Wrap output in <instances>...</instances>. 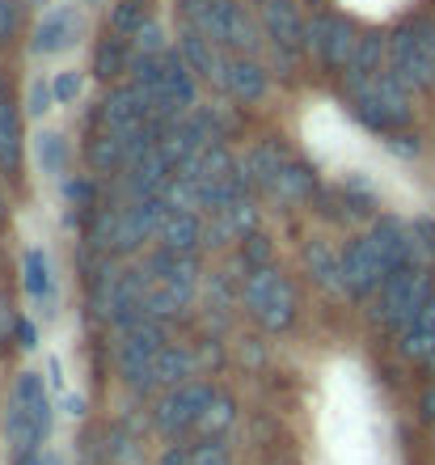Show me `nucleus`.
<instances>
[{
	"instance_id": "31",
	"label": "nucleus",
	"mask_w": 435,
	"mask_h": 465,
	"mask_svg": "<svg viewBox=\"0 0 435 465\" xmlns=\"http://www.w3.org/2000/svg\"><path fill=\"white\" fill-rule=\"evenodd\" d=\"M51 85H55V102H76V98H81V73H76V68L60 73Z\"/></svg>"
},
{
	"instance_id": "39",
	"label": "nucleus",
	"mask_w": 435,
	"mask_h": 465,
	"mask_svg": "<svg viewBox=\"0 0 435 465\" xmlns=\"http://www.w3.org/2000/svg\"><path fill=\"white\" fill-rule=\"evenodd\" d=\"M427 368H431V372H435V355H431V360H427Z\"/></svg>"
},
{
	"instance_id": "13",
	"label": "nucleus",
	"mask_w": 435,
	"mask_h": 465,
	"mask_svg": "<svg viewBox=\"0 0 435 465\" xmlns=\"http://www.w3.org/2000/svg\"><path fill=\"white\" fill-rule=\"evenodd\" d=\"M262 30L283 60H296L301 47H309V25L301 22L292 0H262Z\"/></svg>"
},
{
	"instance_id": "1",
	"label": "nucleus",
	"mask_w": 435,
	"mask_h": 465,
	"mask_svg": "<svg viewBox=\"0 0 435 465\" xmlns=\"http://www.w3.org/2000/svg\"><path fill=\"white\" fill-rule=\"evenodd\" d=\"M406 262H419V245H414V229L401 221H376L360 242H351L342 250V280H347L351 296H372L381 292V283Z\"/></svg>"
},
{
	"instance_id": "21",
	"label": "nucleus",
	"mask_w": 435,
	"mask_h": 465,
	"mask_svg": "<svg viewBox=\"0 0 435 465\" xmlns=\"http://www.w3.org/2000/svg\"><path fill=\"white\" fill-rule=\"evenodd\" d=\"M17 161H22V119L17 106L0 94V170L17 173Z\"/></svg>"
},
{
	"instance_id": "24",
	"label": "nucleus",
	"mask_w": 435,
	"mask_h": 465,
	"mask_svg": "<svg viewBox=\"0 0 435 465\" xmlns=\"http://www.w3.org/2000/svg\"><path fill=\"white\" fill-rule=\"evenodd\" d=\"M283 148L275 144H258L250 157H245V178H250V186H262V191H271V183H275V173L283 170Z\"/></svg>"
},
{
	"instance_id": "17",
	"label": "nucleus",
	"mask_w": 435,
	"mask_h": 465,
	"mask_svg": "<svg viewBox=\"0 0 435 465\" xmlns=\"http://www.w3.org/2000/svg\"><path fill=\"white\" fill-rule=\"evenodd\" d=\"M398 351L406 360H423V364L435 355V292L427 296V305L398 331Z\"/></svg>"
},
{
	"instance_id": "25",
	"label": "nucleus",
	"mask_w": 435,
	"mask_h": 465,
	"mask_svg": "<svg viewBox=\"0 0 435 465\" xmlns=\"http://www.w3.org/2000/svg\"><path fill=\"white\" fill-rule=\"evenodd\" d=\"M25 292L51 305V292H55V280H51V258L43 250H30L25 254Z\"/></svg>"
},
{
	"instance_id": "30",
	"label": "nucleus",
	"mask_w": 435,
	"mask_h": 465,
	"mask_svg": "<svg viewBox=\"0 0 435 465\" xmlns=\"http://www.w3.org/2000/svg\"><path fill=\"white\" fill-rule=\"evenodd\" d=\"M191 465H229V444L220 436H207L203 444L191 449Z\"/></svg>"
},
{
	"instance_id": "37",
	"label": "nucleus",
	"mask_w": 435,
	"mask_h": 465,
	"mask_svg": "<svg viewBox=\"0 0 435 465\" xmlns=\"http://www.w3.org/2000/svg\"><path fill=\"white\" fill-rule=\"evenodd\" d=\"M17 465H64L60 457H51V453H30V457H22Z\"/></svg>"
},
{
	"instance_id": "6",
	"label": "nucleus",
	"mask_w": 435,
	"mask_h": 465,
	"mask_svg": "<svg viewBox=\"0 0 435 465\" xmlns=\"http://www.w3.org/2000/svg\"><path fill=\"white\" fill-rule=\"evenodd\" d=\"M389 73L406 89L435 94V22H410L389 35Z\"/></svg>"
},
{
	"instance_id": "10",
	"label": "nucleus",
	"mask_w": 435,
	"mask_h": 465,
	"mask_svg": "<svg viewBox=\"0 0 435 465\" xmlns=\"http://www.w3.org/2000/svg\"><path fill=\"white\" fill-rule=\"evenodd\" d=\"M161 347H165V331H161V322H153V318L140 322V326H132V331H123L119 372L135 393L148 390V368H153V360H157Z\"/></svg>"
},
{
	"instance_id": "5",
	"label": "nucleus",
	"mask_w": 435,
	"mask_h": 465,
	"mask_svg": "<svg viewBox=\"0 0 435 465\" xmlns=\"http://www.w3.org/2000/svg\"><path fill=\"white\" fill-rule=\"evenodd\" d=\"M182 13H186L191 30L237 51V55H250L258 47V25L237 0H182Z\"/></svg>"
},
{
	"instance_id": "8",
	"label": "nucleus",
	"mask_w": 435,
	"mask_h": 465,
	"mask_svg": "<svg viewBox=\"0 0 435 465\" xmlns=\"http://www.w3.org/2000/svg\"><path fill=\"white\" fill-rule=\"evenodd\" d=\"M431 292H435L431 271H427L423 262H406V267H398L385 283H381L372 318L381 322V326H389V331H401V326L427 305V296Z\"/></svg>"
},
{
	"instance_id": "20",
	"label": "nucleus",
	"mask_w": 435,
	"mask_h": 465,
	"mask_svg": "<svg viewBox=\"0 0 435 465\" xmlns=\"http://www.w3.org/2000/svg\"><path fill=\"white\" fill-rule=\"evenodd\" d=\"M191 368H194V360H191V351H186V347L165 343L157 351V360H153V368H148V390H157V385H170V390H173V385H182V381L191 377Z\"/></svg>"
},
{
	"instance_id": "40",
	"label": "nucleus",
	"mask_w": 435,
	"mask_h": 465,
	"mask_svg": "<svg viewBox=\"0 0 435 465\" xmlns=\"http://www.w3.org/2000/svg\"><path fill=\"white\" fill-rule=\"evenodd\" d=\"M0 216H5V195H0Z\"/></svg>"
},
{
	"instance_id": "7",
	"label": "nucleus",
	"mask_w": 435,
	"mask_h": 465,
	"mask_svg": "<svg viewBox=\"0 0 435 465\" xmlns=\"http://www.w3.org/2000/svg\"><path fill=\"white\" fill-rule=\"evenodd\" d=\"M242 301H245V309L254 313L258 326L271 334L288 331L292 322H296V288H292V280L275 267L250 271L242 283Z\"/></svg>"
},
{
	"instance_id": "19",
	"label": "nucleus",
	"mask_w": 435,
	"mask_h": 465,
	"mask_svg": "<svg viewBox=\"0 0 435 465\" xmlns=\"http://www.w3.org/2000/svg\"><path fill=\"white\" fill-rule=\"evenodd\" d=\"M224 89H229L237 102H262L266 98V73L262 64H254L250 55H232L229 68H224Z\"/></svg>"
},
{
	"instance_id": "11",
	"label": "nucleus",
	"mask_w": 435,
	"mask_h": 465,
	"mask_svg": "<svg viewBox=\"0 0 435 465\" xmlns=\"http://www.w3.org/2000/svg\"><path fill=\"white\" fill-rule=\"evenodd\" d=\"M212 398H216L212 385H191V381H182V385H173V390L161 398L157 428L165 431V436H182V431L199 428V419H203V411L212 406Z\"/></svg>"
},
{
	"instance_id": "29",
	"label": "nucleus",
	"mask_w": 435,
	"mask_h": 465,
	"mask_svg": "<svg viewBox=\"0 0 435 465\" xmlns=\"http://www.w3.org/2000/svg\"><path fill=\"white\" fill-rule=\"evenodd\" d=\"M232 419H237V415H232V402L224 398V393H216V398H212V406L203 411V419H199V431H207V436H220V431L229 428Z\"/></svg>"
},
{
	"instance_id": "38",
	"label": "nucleus",
	"mask_w": 435,
	"mask_h": 465,
	"mask_svg": "<svg viewBox=\"0 0 435 465\" xmlns=\"http://www.w3.org/2000/svg\"><path fill=\"white\" fill-rule=\"evenodd\" d=\"M68 415H85V398H76V393H73V398H68Z\"/></svg>"
},
{
	"instance_id": "27",
	"label": "nucleus",
	"mask_w": 435,
	"mask_h": 465,
	"mask_svg": "<svg viewBox=\"0 0 435 465\" xmlns=\"http://www.w3.org/2000/svg\"><path fill=\"white\" fill-rule=\"evenodd\" d=\"M97 76L102 81H110V76L127 73V43H123V35H110L102 47H97Z\"/></svg>"
},
{
	"instance_id": "14",
	"label": "nucleus",
	"mask_w": 435,
	"mask_h": 465,
	"mask_svg": "<svg viewBox=\"0 0 435 465\" xmlns=\"http://www.w3.org/2000/svg\"><path fill=\"white\" fill-rule=\"evenodd\" d=\"M178 55L186 60V68L199 76H207V81H220L224 85V68H229V60L220 55V43H212L207 35H199V30H182L178 38Z\"/></svg>"
},
{
	"instance_id": "12",
	"label": "nucleus",
	"mask_w": 435,
	"mask_h": 465,
	"mask_svg": "<svg viewBox=\"0 0 435 465\" xmlns=\"http://www.w3.org/2000/svg\"><path fill=\"white\" fill-rule=\"evenodd\" d=\"M355 47H360V38H355L351 22H342V17H330L326 13V17H313V22H309V51H313L326 68H342V73H347Z\"/></svg>"
},
{
	"instance_id": "32",
	"label": "nucleus",
	"mask_w": 435,
	"mask_h": 465,
	"mask_svg": "<svg viewBox=\"0 0 435 465\" xmlns=\"http://www.w3.org/2000/svg\"><path fill=\"white\" fill-rule=\"evenodd\" d=\"M51 102H55V85H47V81H35V85H30V106H25V111H30V114H47Z\"/></svg>"
},
{
	"instance_id": "22",
	"label": "nucleus",
	"mask_w": 435,
	"mask_h": 465,
	"mask_svg": "<svg viewBox=\"0 0 435 465\" xmlns=\"http://www.w3.org/2000/svg\"><path fill=\"white\" fill-rule=\"evenodd\" d=\"M304 262H309V271H313V280L321 283V288H330L334 296L347 292V280H342V254H330V245L313 242L309 250H304Z\"/></svg>"
},
{
	"instance_id": "34",
	"label": "nucleus",
	"mask_w": 435,
	"mask_h": 465,
	"mask_svg": "<svg viewBox=\"0 0 435 465\" xmlns=\"http://www.w3.org/2000/svg\"><path fill=\"white\" fill-rule=\"evenodd\" d=\"M68 199H73L76 208H89V199H94V186H89L85 178H73V183H68Z\"/></svg>"
},
{
	"instance_id": "23",
	"label": "nucleus",
	"mask_w": 435,
	"mask_h": 465,
	"mask_svg": "<svg viewBox=\"0 0 435 465\" xmlns=\"http://www.w3.org/2000/svg\"><path fill=\"white\" fill-rule=\"evenodd\" d=\"M313 186H317V178L304 170L301 161H283V170L275 173V183H271V191H266V195L283 199V203H301V199L313 195Z\"/></svg>"
},
{
	"instance_id": "28",
	"label": "nucleus",
	"mask_w": 435,
	"mask_h": 465,
	"mask_svg": "<svg viewBox=\"0 0 435 465\" xmlns=\"http://www.w3.org/2000/svg\"><path fill=\"white\" fill-rule=\"evenodd\" d=\"M144 25H148L144 0H123L119 9H114V17H110V30H114V35H123V38H135Z\"/></svg>"
},
{
	"instance_id": "2",
	"label": "nucleus",
	"mask_w": 435,
	"mask_h": 465,
	"mask_svg": "<svg viewBox=\"0 0 435 465\" xmlns=\"http://www.w3.org/2000/svg\"><path fill=\"white\" fill-rule=\"evenodd\" d=\"M132 85H140L153 102V119L157 123H173V119H186L194 106V76L186 68L182 55H140L132 64Z\"/></svg>"
},
{
	"instance_id": "9",
	"label": "nucleus",
	"mask_w": 435,
	"mask_h": 465,
	"mask_svg": "<svg viewBox=\"0 0 435 465\" xmlns=\"http://www.w3.org/2000/svg\"><path fill=\"white\" fill-rule=\"evenodd\" d=\"M165 212H170L165 195L132 199V208L114 212V216L102 224L97 242L106 245V250H114V254H132V250H140V245H144L153 232H161V221H165Z\"/></svg>"
},
{
	"instance_id": "18",
	"label": "nucleus",
	"mask_w": 435,
	"mask_h": 465,
	"mask_svg": "<svg viewBox=\"0 0 435 465\" xmlns=\"http://www.w3.org/2000/svg\"><path fill=\"white\" fill-rule=\"evenodd\" d=\"M161 245L165 250H178V254H194L199 242H203V221H199V212L194 208H173L165 212V221H161Z\"/></svg>"
},
{
	"instance_id": "26",
	"label": "nucleus",
	"mask_w": 435,
	"mask_h": 465,
	"mask_svg": "<svg viewBox=\"0 0 435 465\" xmlns=\"http://www.w3.org/2000/svg\"><path fill=\"white\" fill-rule=\"evenodd\" d=\"M35 161L43 173H64V161H68V144H64L60 132H38L35 135Z\"/></svg>"
},
{
	"instance_id": "4",
	"label": "nucleus",
	"mask_w": 435,
	"mask_h": 465,
	"mask_svg": "<svg viewBox=\"0 0 435 465\" xmlns=\"http://www.w3.org/2000/svg\"><path fill=\"white\" fill-rule=\"evenodd\" d=\"M148 271V318L165 322L173 318L178 309L191 305L194 296V254H178V250H165L161 245L157 254L144 262Z\"/></svg>"
},
{
	"instance_id": "35",
	"label": "nucleus",
	"mask_w": 435,
	"mask_h": 465,
	"mask_svg": "<svg viewBox=\"0 0 435 465\" xmlns=\"http://www.w3.org/2000/svg\"><path fill=\"white\" fill-rule=\"evenodd\" d=\"M17 30V5L13 0H0V38H9Z\"/></svg>"
},
{
	"instance_id": "33",
	"label": "nucleus",
	"mask_w": 435,
	"mask_h": 465,
	"mask_svg": "<svg viewBox=\"0 0 435 465\" xmlns=\"http://www.w3.org/2000/svg\"><path fill=\"white\" fill-rule=\"evenodd\" d=\"M135 38H140V55H161V51H165V35H161L157 22H148Z\"/></svg>"
},
{
	"instance_id": "15",
	"label": "nucleus",
	"mask_w": 435,
	"mask_h": 465,
	"mask_svg": "<svg viewBox=\"0 0 435 465\" xmlns=\"http://www.w3.org/2000/svg\"><path fill=\"white\" fill-rule=\"evenodd\" d=\"M5 440H9L13 457L22 461V457L38 453V444L47 440V428L38 423V415H35V411H30V406H25V402H17V398H13V402H9V411H5Z\"/></svg>"
},
{
	"instance_id": "16",
	"label": "nucleus",
	"mask_w": 435,
	"mask_h": 465,
	"mask_svg": "<svg viewBox=\"0 0 435 465\" xmlns=\"http://www.w3.org/2000/svg\"><path fill=\"white\" fill-rule=\"evenodd\" d=\"M81 38V13L73 9H51L35 30V55H60Z\"/></svg>"
},
{
	"instance_id": "3",
	"label": "nucleus",
	"mask_w": 435,
	"mask_h": 465,
	"mask_svg": "<svg viewBox=\"0 0 435 465\" xmlns=\"http://www.w3.org/2000/svg\"><path fill=\"white\" fill-rule=\"evenodd\" d=\"M347 94H351V106L360 114L372 132H398L406 123L414 119V106H410V89L401 85L398 76L389 73H376V76H363V81H347Z\"/></svg>"
},
{
	"instance_id": "36",
	"label": "nucleus",
	"mask_w": 435,
	"mask_h": 465,
	"mask_svg": "<svg viewBox=\"0 0 435 465\" xmlns=\"http://www.w3.org/2000/svg\"><path fill=\"white\" fill-rule=\"evenodd\" d=\"M419 411H423L427 423H435V385H427L423 398H419Z\"/></svg>"
}]
</instances>
